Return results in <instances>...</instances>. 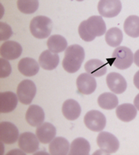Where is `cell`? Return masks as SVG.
<instances>
[{"instance_id":"obj_1","label":"cell","mask_w":139,"mask_h":155,"mask_svg":"<svg viewBox=\"0 0 139 155\" xmlns=\"http://www.w3.org/2000/svg\"><path fill=\"white\" fill-rule=\"evenodd\" d=\"M84 57L85 51L80 45L73 44L68 47L63 60V69L68 73L77 72L82 66Z\"/></svg>"},{"instance_id":"obj_2","label":"cell","mask_w":139,"mask_h":155,"mask_svg":"<svg viewBox=\"0 0 139 155\" xmlns=\"http://www.w3.org/2000/svg\"><path fill=\"white\" fill-rule=\"evenodd\" d=\"M32 35L38 39L48 38L53 29V22L46 16H37L32 19L29 26Z\"/></svg>"},{"instance_id":"obj_3","label":"cell","mask_w":139,"mask_h":155,"mask_svg":"<svg viewBox=\"0 0 139 155\" xmlns=\"http://www.w3.org/2000/svg\"><path fill=\"white\" fill-rule=\"evenodd\" d=\"M112 65L117 69L125 70L129 68L134 61V54L127 47H117L113 52Z\"/></svg>"},{"instance_id":"obj_4","label":"cell","mask_w":139,"mask_h":155,"mask_svg":"<svg viewBox=\"0 0 139 155\" xmlns=\"http://www.w3.org/2000/svg\"><path fill=\"white\" fill-rule=\"evenodd\" d=\"M37 88L35 83L31 80H23L19 83L17 88V95L19 101L23 104H31L35 97Z\"/></svg>"},{"instance_id":"obj_5","label":"cell","mask_w":139,"mask_h":155,"mask_svg":"<svg viewBox=\"0 0 139 155\" xmlns=\"http://www.w3.org/2000/svg\"><path fill=\"white\" fill-rule=\"evenodd\" d=\"M97 143L101 150L104 151L107 154H112L117 152L120 145L118 139L115 135L103 131L97 137Z\"/></svg>"},{"instance_id":"obj_6","label":"cell","mask_w":139,"mask_h":155,"mask_svg":"<svg viewBox=\"0 0 139 155\" xmlns=\"http://www.w3.org/2000/svg\"><path fill=\"white\" fill-rule=\"evenodd\" d=\"M106 117L99 110H90L84 116V124L89 130L101 132L106 126Z\"/></svg>"},{"instance_id":"obj_7","label":"cell","mask_w":139,"mask_h":155,"mask_svg":"<svg viewBox=\"0 0 139 155\" xmlns=\"http://www.w3.org/2000/svg\"><path fill=\"white\" fill-rule=\"evenodd\" d=\"M98 13L104 18H114L120 13L122 3L120 0H100L98 4Z\"/></svg>"},{"instance_id":"obj_8","label":"cell","mask_w":139,"mask_h":155,"mask_svg":"<svg viewBox=\"0 0 139 155\" xmlns=\"http://www.w3.org/2000/svg\"><path fill=\"white\" fill-rule=\"evenodd\" d=\"M19 132L15 124L11 122L3 121L0 124V139L1 141L7 144L14 143L19 138Z\"/></svg>"},{"instance_id":"obj_9","label":"cell","mask_w":139,"mask_h":155,"mask_svg":"<svg viewBox=\"0 0 139 155\" xmlns=\"http://www.w3.org/2000/svg\"><path fill=\"white\" fill-rule=\"evenodd\" d=\"M39 139L36 134L31 132H24L19 138V146L27 153H33L38 149Z\"/></svg>"},{"instance_id":"obj_10","label":"cell","mask_w":139,"mask_h":155,"mask_svg":"<svg viewBox=\"0 0 139 155\" xmlns=\"http://www.w3.org/2000/svg\"><path fill=\"white\" fill-rule=\"evenodd\" d=\"M77 87L79 93L82 95H90L97 88V81L95 77L89 73H82L77 78Z\"/></svg>"},{"instance_id":"obj_11","label":"cell","mask_w":139,"mask_h":155,"mask_svg":"<svg viewBox=\"0 0 139 155\" xmlns=\"http://www.w3.org/2000/svg\"><path fill=\"white\" fill-rule=\"evenodd\" d=\"M23 52L22 46L15 41H6L0 48V54L7 60H15L19 58Z\"/></svg>"},{"instance_id":"obj_12","label":"cell","mask_w":139,"mask_h":155,"mask_svg":"<svg viewBox=\"0 0 139 155\" xmlns=\"http://www.w3.org/2000/svg\"><path fill=\"white\" fill-rule=\"evenodd\" d=\"M107 85L112 92L115 94H122L127 90V81L123 76L117 72L108 73L107 76Z\"/></svg>"},{"instance_id":"obj_13","label":"cell","mask_w":139,"mask_h":155,"mask_svg":"<svg viewBox=\"0 0 139 155\" xmlns=\"http://www.w3.org/2000/svg\"><path fill=\"white\" fill-rule=\"evenodd\" d=\"M19 98L12 91L2 92L0 94V112L3 114L10 113L16 109Z\"/></svg>"},{"instance_id":"obj_14","label":"cell","mask_w":139,"mask_h":155,"mask_svg":"<svg viewBox=\"0 0 139 155\" xmlns=\"http://www.w3.org/2000/svg\"><path fill=\"white\" fill-rule=\"evenodd\" d=\"M85 24L92 37H101L106 33V24L102 16H92L85 20Z\"/></svg>"},{"instance_id":"obj_15","label":"cell","mask_w":139,"mask_h":155,"mask_svg":"<svg viewBox=\"0 0 139 155\" xmlns=\"http://www.w3.org/2000/svg\"><path fill=\"white\" fill-rule=\"evenodd\" d=\"M25 118L28 124L31 126L38 127L44 121V111L37 104H32L27 110Z\"/></svg>"},{"instance_id":"obj_16","label":"cell","mask_w":139,"mask_h":155,"mask_svg":"<svg viewBox=\"0 0 139 155\" xmlns=\"http://www.w3.org/2000/svg\"><path fill=\"white\" fill-rule=\"evenodd\" d=\"M38 62L43 69L52 71L55 69L59 63V56L56 52L46 50L39 56Z\"/></svg>"},{"instance_id":"obj_17","label":"cell","mask_w":139,"mask_h":155,"mask_svg":"<svg viewBox=\"0 0 139 155\" xmlns=\"http://www.w3.org/2000/svg\"><path fill=\"white\" fill-rule=\"evenodd\" d=\"M62 112L68 120H75L81 114V106L75 100L69 99L64 101L62 106Z\"/></svg>"},{"instance_id":"obj_18","label":"cell","mask_w":139,"mask_h":155,"mask_svg":"<svg viewBox=\"0 0 139 155\" xmlns=\"http://www.w3.org/2000/svg\"><path fill=\"white\" fill-rule=\"evenodd\" d=\"M36 135L42 143H48L56 136V128L48 122L43 123L37 128Z\"/></svg>"},{"instance_id":"obj_19","label":"cell","mask_w":139,"mask_h":155,"mask_svg":"<svg viewBox=\"0 0 139 155\" xmlns=\"http://www.w3.org/2000/svg\"><path fill=\"white\" fill-rule=\"evenodd\" d=\"M40 65L33 58L24 57L19 61L18 68L20 73L25 76H33L37 75L39 71Z\"/></svg>"},{"instance_id":"obj_20","label":"cell","mask_w":139,"mask_h":155,"mask_svg":"<svg viewBox=\"0 0 139 155\" xmlns=\"http://www.w3.org/2000/svg\"><path fill=\"white\" fill-rule=\"evenodd\" d=\"M68 140L63 137H56L50 142L49 153L53 155H66L69 153Z\"/></svg>"},{"instance_id":"obj_21","label":"cell","mask_w":139,"mask_h":155,"mask_svg":"<svg viewBox=\"0 0 139 155\" xmlns=\"http://www.w3.org/2000/svg\"><path fill=\"white\" fill-rule=\"evenodd\" d=\"M137 114V112L135 105L128 103L117 105L116 109L117 117L123 122H130L136 118Z\"/></svg>"},{"instance_id":"obj_22","label":"cell","mask_w":139,"mask_h":155,"mask_svg":"<svg viewBox=\"0 0 139 155\" xmlns=\"http://www.w3.org/2000/svg\"><path fill=\"white\" fill-rule=\"evenodd\" d=\"M86 71L94 77H100L107 73V64L98 59H91L85 64Z\"/></svg>"},{"instance_id":"obj_23","label":"cell","mask_w":139,"mask_h":155,"mask_svg":"<svg viewBox=\"0 0 139 155\" xmlns=\"http://www.w3.org/2000/svg\"><path fill=\"white\" fill-rule=\"evenodd\" d=\"M90 143L84 138H77L70 145L69 154L89 155L90 153Z\"/></svg>"},{"instance_id":"obj_24","label":"cell","mask_w":139,"mask_h":155,"mask_svg":"<svg viewBox=\"0 0 139 155\" xmlns=\"http://www.w3.org/2000/svg\"><path fill=\"white\" fill-rule=\"evenodd\" d=\"M47 46L48 50H50L51 51L59 53L66 50L68 48V41L65 38H63L61 35H52L47 39Z\"/></svg>"},{"instance_id":"obj_25","label":"cell","mask_w":139,"mask_h":155,"mask_svg":"<svg viewBox=\"0 0 139 155\" xmlns=\"http://www.w3.org/2000/svg\"><path fill=\"white\" fill-rule=\"evenodd\" d=\"M98 105L104 110H113L118 105V99L114 93L105 92L98 96Z\"/></svg>"},{"instance_id":"obj_26","label":"cell","mask_w":139,"mask_h":155,"mask_svg":"<svg viewBox=\"0 0 139 155\" xmlns=\"http://www.w3.org/2000/svg\"><path fill=\"white\" fill-rule=\"evenodd\" d=\"M124 32L127 35L133 38L139 37V17L131 15L127 18L123 24Z\"/></svg>"},{"instance_id":"obj_27","label":"cell","mask_w":139,"mask_h":155,"mask_svg":"<svg viewBox=\"0 0 139 155\" xmlns=\"http://www.w3.org/2000/svg\"><path fill=\"white\" fill-rule=\"evenodd\" d=\"M123 39V34L122 30L118 28H112L106 32L105 40L108 46L115 48L122 43Z\"/></svg>"},{"instance_id":"obj_28","label":"cell","mask_w":139,"mask_h":155,"mask_svg":"<svg viewBox=\"0 0 139 155\" xmlns=\"http://www.w3.org/2000/svg\"><path fill=\"white\" fill-rule=\"evenodd\" d=\"M17 6L19 10L25 14L34 13L38 8V0H18Z\"/></svg>"},{"instance_id":"obj_29","label":"cell","mask_w":139,"mask_h":155,"mask_svg":"<svg viewBox=\"0 0 139 155\" xmlns=\"http://www.w3.org/2000/svg\"><path fill=\"white\" fill-rule=\"evenodd\" d=\"M13 35L12 28L9 24L5 22H0V40L1 41H5L9 39Z\"/></svg>"},{"instance_id":"obj_30","label":"cell","mask_w":139,"mask_h":155,"mask_svg":"<svg viewBox=\"0 0 139 155\" xmlns=\"http://www.w3.org/2000/svg\"><path fill=\"white\" fill-rule=\"evenodd\" d=\"M12 72V67L7 59H0V77L5 78L9 76Z\"/></svg>"},{"instance_id":"obj_31","label":"cell","mask_w":139,"mask_h":155,"mask_svg":"<svg viewBox=\"0 0 139 155\" xmlns=\"http://www.w3.org/2000/svg\"><path fill=\"white\" fill-rule=\"evenodd\" d=\"M78 33L80 38H82L83 41H92L95 39L94 37H92V35L89 33V30L86 27L85 21H83V22L80 23V25L78 27Z\"/></svg>"},{"instance_id":"obj_32","label":"cell","mask_w":139,"mask_h":155,"mask_svg":"<svg viewBox=\"0 0 139 155\" xmlns=\"http://www.w3.org/2000/svg\"><path fill=\"white\" fill-rule=\"evenodd\" d=\"M133 83L134 85L137 87V89L139 90V71H137V73L134 75V77H133Z\"/></svg>"},{"instance_id":"obj_33","label":"cell","mask_w":139,"mask_h":155,"mask_svg":"<svg viewBox=\"0 0 139 155\" xmlns=\"http://www.w3.org/2000/svg\"><path fill=\"white\" fill-rule=\"evenodd\" d=\"M134 62L139 67V49L134 54Z\"/></svg>"},{"instance_id":"obj_34","label":"cell","mask_w":139,"mask_h":155,"mask_svg":"<svg viewBox=\"0 0 139 155\" xmlns=\"http://www.w3.org/2000/svg\"><path fill=\"white\" fill-rule=\"evenodd\" d=\"M134 105L137 108V110H139V94H137L135 99H134Z\"/></svg>"},{"instance_id":"obj_35","label":"cell","mask_w":139,"mask_h":155,"mask_svg":"<svg viewBox=\"0 0 139 155\" xmlns=\"http://www.w3.org/2000/svg\"><path fill=\"white\" fill-rule=\"evenodd\" d=\"M19 153V154H25V152L23 151V150L22 151H19V150H17V149H15V150H11L9 153H8V155L9 154H13V153Z\"/></svg>"},{"instance_id":"obj_36","label":"cell","mask_w":139,"mask_h":155,"mask_svg":"<svg viewBox=\"0 0 139 155\" xmlns=\"http://www.w3.org/2000/svg\"><path fill=\"white\" fill-rule=\"evenodd\" d=\"M77 1H78V2H82V1H83V0H77Z\"/></svg>"}]
</instances>
